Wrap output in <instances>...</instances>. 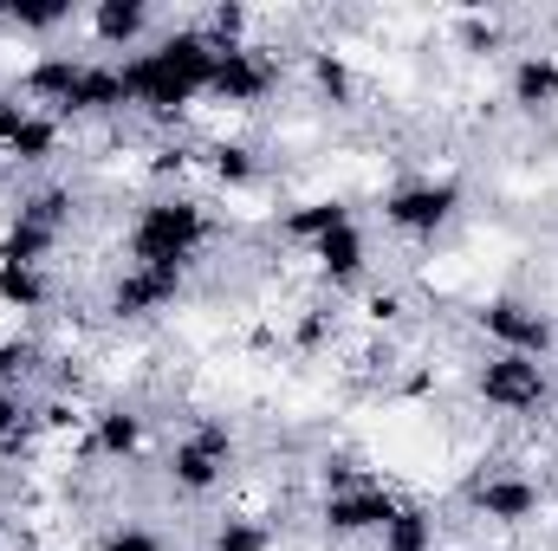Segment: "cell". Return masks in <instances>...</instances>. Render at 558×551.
<instances>
[{
	"label": "cell",
	"instance_id": "24",
	"mask_svg": "<svg viewBox=\"0 0 558 551\" xmlns=\"http://www.w3.org/2000/svg\"><path fill=\"white\" fill-rule=\"evenodd\" d=\"M78 13H72V0H39V7H0V26H13V33H59V26H72Z\"/></svg>",
	"mask_w": 558,
	"mask_h": 551
},
{
	"label": "cell",
	"instance_id": "3",
	"mask_svg": "<svg viewBox=\"0 0 558 551\" xmlns=\"http://www.w3.org/2000/svg\"><path fill=\"white\" fill-rule=\"evenodd\" d=\"M468 390L487 415H507V421H533L558 403V364L546 357H507V351H487L474 370H468Z\"/></svg>",
	"mask_w": 558,
	"mask_h": 551
},
{
	"label": "cell",
	"instance_id": "5",
	"mask_svg": "<svg viewBox=\"0 0 558 551\" xmlns=\"http://www.w3.org/2000/svg\"><path fill=\"white\" fill-rule=\"evenodd\" d=\"M461 506H468L481 526H494V532H526V526L546 519V480H533L526 467L494 461V467H474V474H468Z\"/></svg>",
	"mask_w": 558,
	"mask_h": 551
},
{
	"label": "cell",
	"instance_id": "30",
	"mask_svg": "<svg viewBox=\"0 0 558 551\" xmlns=\"http://www.w3.org/2000/svg\"><path fill=\"white\" fill-rule=\"evenodd\" d=\"M0 188H7V169H0Z\"/></svg>",
	"mask_w": 558,
	"mask_h": 551
},
{
	"label": "cell",
	"instance_id": "28",
	"mask_svg": "<svg viewBox=\"0 0 558 551\" xmlns=\"http://www.w3.org/2000/svg\"><path fill=\"white\" fill-rule=\"evenodd\" d=\"M338 338V311L331 305H305V318L292 325V344L299 351H318V344H331Z\"/></svg>",
	"mask_w": 558,
	"mask_h": 551
},
{
	"label": "cell",
	"instance_id": "6",
	"mask_svg": "<svg viewBox=\"0 0 558 551\" xmlns=\"http://www.w3.org/2000/svg\"><path fill=\"white\" fill-rule=\"evenodd\" d=\"M474 331L487 338V351H507V357H558V311L526 298V292H494L474 305Z\"/></svg>",
	"mask_w": 558,
	"mask_h": 551
},
{
	"label": "cell",
	"instance_id": "27",
	"mask_svg": "<svg viewBox=\"0 0 558 551\" xmlns=\"http://www.w3.org/2000/svg\"><path fill=\"white\" fill-rule=\"evenodd\" d=\"M39 357H46L39 338H0V390H13V377H26Z\"/></svg>",
	"mask_w": 558,
	"mask_h": 551
},
{
	"label": "cell",
	"instance_id": "23",
	"mask_svg": "<svg viewBox=\"0 0 558 551\" xmlns=\"http://www.w3.org/2000/svg\"><path fill=\"white\" fill-rule=\"evenodd\" d=\"M454 46L468 59H500L507 52V13H461L454 20Z\"/></svg>",
	"mask_w": 558,
	"mask_h": 551
},
{
	"label": "cell",
	"instance_id": "1",
	"mask_svg": "<svg viewBox=\"0 0 558 551\" xmlns=\"http://www.w3.org/2000/svg\"><path fill=\"white\" fill-rule=\"evenodd\" d=\"M208 78H215V39L202 26H169L124 59L131 111L156 124H182L195 105H208Z\"/></svg>",
	"mask_w": 558,
	"mask_h": 551
},
{
	"label": "cell",
	"instance_id": "2",
	"mask_svg": "<svg viewBox=\"0 0 558 551\" xmlns=\"http://www.w3.org/2000/svg\"><path fill=\"white\" fill-rule=\"evenodd\" d=\"M215 241V215L202 195L189 188H162L137 201L131 228H124V267H156V273H189Z\"/></svg>",
	"mask_w": 558,
	"mask_h": 551
},
{
	"label": "cell",
	"instance_id": "7",
	"mask_svg": "<svg viewBox=\"0 0 558 551\" xmlns=\"http://www.w3.org/2000/svg\"><path fill=\"white\" fill-rule=\"evenodd\" d=\"M454 215H461V182L454 175H403L377 201V221L397 241H435V234L454 228Z\"/></svg>",
	"mask_w": 558,
	"mask_h": 551
},
{
	"label": "cell",
	"instance_id": "20",
	"mask_svg": "<svg viewBox=\"0 0 558 551\" xmlns=\"http://www.w3.org/2000/svg\"><path fill=\"white\" fill-rule=\"evenodd\" d=\"M377 551H441V519H435V506L403 493V506H397L390 526L377 532Z\"/></svg>",
	"mask_w": 558,
	"mask_h": 551
},
{
	"label": "cell",
	"instance_id": "17",
	"mask_svg": "<svg viewBox=\"0 0 558 551\" xmlns=\"http://www.w3.org/2000/svg\"><path fill=\"white\" fill-rule=\"evenodd\" d=\"M357 221V208L344 201V195H312V201H292L286 215H279V241L286 247H318L325 234H338V228H351Z\"/></svg>",
	"mask_w": 558,
	"mask_h": 551
},
{
	"label": "cell",
	"instance_id": "4",
	"mask_svg": "<svg viewBox=\"0 0 558 551\" xmlns=\"http://www.w3.org/2000/svg\"><path fill=\"white\" fill-rule=\"evenodd\" d=\"M234 461H241L234 428H228L221 415H202V421H189V428L169 441L162 480H169L175 500H208V493H221V487L234 480Z\"/></svg>",
	"mask_w": 558,
	"mask_h": 551
},
{
	"label": "cell",
	"instance_id": "10",
	"mask_svg": "<svg viewBox=\"0 0 558 551\" xmlns=\"http://www.w3.org/2000/svg\"><path fill=\"white\" fill-rule=\"evenodd\" d=\"M189 292V273H156V267H124L105 285V318L111 325H149L162 311H175V298Z\"/></svg>",
	"mask_w": 558,
	"mask_h": 551
},
{
	"label": "cell",
	"instance_id": "26",
	"mask_svg": "<svg viewBox=\"0 0 558 551\" xmlns=\"http://www.w3.org/2000/svg\"><path fill=\"white\" fill-rule=\"evenodd\" d=\"M403 318H410V298H403L397 285H371V292H364V325H371V331H397Z\"/></svg>",
	"mask_w": 558,
	"mask_h": 551
},
{
	"label": "cell",
	"instance_id": "18",
	"mask_svg": "<svg viewBox=\"0 0 558 551\" xmlns=\"http://www.w3.org/2000/svg\"><path fill=\"white\" fill-rule=\"evenodd\" d=\"M52 305V267H20V260H0V311L7 318H39Z\"/></svg>",
	"mask_w": 558,
	"mask_h": 551
},
{
	"label": "cell",
	"instance_id": "9",
	"mask_svg": "<svg viewBox=\"0 0 558 551\" xmlns=\"http://www.w3.org/2000/svg\"><path fill=\"white\" fill-rule=\"evenodd\" d=\"M403 506V493L390 487V480H357V487H338V493H325L318 500V532L325 539H338V546H351V539H377L384 526H390V513Z\"/></svg>",
	"mask_w": 558,
	"mask_h": 551
},
{
	"label": "cell",
	"instance_id": "11",
	"mask_svg": "<svg viewBox=\"0 0 558 551\" xmlns=\"http://www.w3.org/2000/svg\"><path fill=\"white\" fill-rule=\"evenodd\" d=\"M78 72H85V52H59V46H46V52H33V59L20 65L13 91H20V105H33L39 118L65 124V105H72Z\"/></svg>",
	"mask_w": 558,
	"mask_h": 551
},
{
	"label": "cell",
	"instance_id": "12",
	"mask_svg": "<svg viewBox=\"0 0 558 551\" xmlns=\"http://www.w3.org/2000/svg\"><path fill=\"white\" fill-rule=\"evenodd\" d=\"M111 118H131L124 59H92V52H85V72H78V85H72L65 124H111Z\"/></svg>",
	"mask_w": 558,
	"mask_h": 551
},
{
	"label": "cell",
	"instance_id": "29",
	"mask_svg": "<svg viewBox=\"0 0 558 551\" xmlns=\"http://www.w3.org/2000/svg\"><path fill=\"white\" fill-rule=\"evenodd\" d=\"M26 118H33V105H20V91H0V169H7V149H13V137L26 131Z\"/></svg>",
	"mask_w": 558,
	"mask_h": 551
},
{
	"label": "cell",
	"instance_id": "13",
	"mask_svg": "<svg viewBox=\"0 0 558 551\" xmlns=\"http://www.w3.org/2000/svg\"><path fill=\"white\" fill-rule=\"evenodd\" d=\"M78 26H85V39L98 46V52H143L149 39H156V7L149 0H98V7H85L78 13Z\"/></svg>",
	"mask_w": 558,
	"mask_h": 551
},
{
	"label": "cell",
	"instance_id": "22",
	"mask_svg": "<svg viewBox=\"0 0 558 551\" xmlns=\"http://www.w3.org/2000/svg\"><path fill=\"white\" fill-rule=\"evenodd\" d=\"M279 532L260 519V513H221L215 532H208V551H274Z\"/></svg>",
	"mask_w": 558,
	"mask_h": 551
},
{
	"label": "cell",
	"instance_id": "16",
	"mask_svg": "<svg viewBox=\"0 0 558 551\" xmlns=\"http://www.w3.org/2000/svg\"><path fill=\"white\" fill-rule=\"evenodd\" d=\"M507 105L520 118H546L558 111V52L553 46H520L507 59Z\"/></svg>",
	"mask_w": 558,
	"mask_h": 551
},
{
	"label": "cell",
	"instance_id": "19",
	"mask_svg": "<svg viewBox=\"0 0 558 551\" xmlns=\"http://www.w3.org/2000/svg\"><path fill=\"white\" fill-rule=\"evenodd\" d=\"M202 169L228 188V195H241V188H254L260 175H267V162H260V149L247 137H215L208 149H202Z\"/></svg>",
	"mask_w": 558,
	"mask_h": 551
},
{
	"label": "cell",
	"instance_id": "14",
	"mask_svg": "<svg viewBox=\"0 0 558 551\" xmlns=\"http://www.w3.org/2000/svg\"><path fill=\"white\" fill-rule=\"evenodd\" d=\"M149 448V415L131 403H105V409L85 415V454L105 461V467H131Z\"/></svg>",
	"mask_w": 558,
	"mask_h": 551
},
{
	"label": "cell",
	"instance_id": "8",
	"mask_svg": "<svg viewBox=\"0 0 558 551\" xmlns=\"http://www.w3.org/2000/svg\"><path fill=\"white\" fill-rule=\"evenodd\" d=\"M286 85V59L274 46L247 39V46H215V78H208V105L215 111H260Z\"/></svg>",
	"mask_w": 558,
	"mask_h": 551
},
{
	"label": "cell",
	"instance_id": "15",
	"mask_svg": "<svg viewBox=\"0 0 558 551\" xmlns=\"http://www.w3.org/2000/svg\"><path fill=\"white\" fill-rule=\"evenodd\" d=\"M305 260H312V279L338 298V292H351V285H364V279H371V234L351 221V228L325 234L318 247H305Z\"/></svg>",
	"mask_w": 558,
	"mask_h": 551
},
{
	"label": "cell",
	"instance_id": "21",
	"mask_svg": "<svg viewBox=\"0 0 558 551\" xmlns=\"http://www.w3.org/2000/svg\"><path fill=\"white\" fill-rule=\"evenodd\" d=\"M305 85H312L318 105L344 111V105L357 98V65H351L338 46H312V52H305Z\"/></svg>",
	"mask_w": 558,
	"mask_h": 551
},
{
	"label": "cell",
	"instance_id": "25",
	"mask_svg": "<svg viewBox=\"0 0 558 551\" xmlns=\"http://www.w3.org/2000/svg\"><path fill=\"white\" fill-rule=\"evenodd\" d=\"M92 551H169L162 546V532L156 526H143V519H118V526H105L98 532V546Z\"/></svg>",
	"mask_w": 558,
	"mask_h": 551
}]
</instances>
